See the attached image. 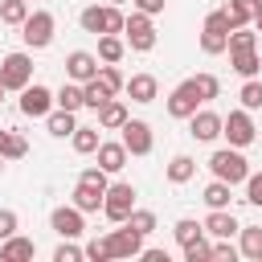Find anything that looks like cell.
Listing matches in <instances>:
<instances>
[{
    "mask_svg": "<svg viewBox=\"0 0 262 262\" xmlns=\"http://www.w3.org/2000/svg\"><path fill=\"white\" fill-rule=\"evenodd\" d=\"M209 172L233 188V184H246V176H250V164H246L242 147H217V151L209 156Z\"/></svg>",
    "mask_w": 262,
    "mask_h": 262,
    "instance_id": "cell-1",
    "label": "cell"
},
{
    "mask_svg": "<svg viewBox=\"0 0 262 262\" xmlns=\"http://www.w3.org/2000/svg\"><path fill=\"white\" fill-rule=\"evenodd\" d=\"M78 20H82V29H86V33L102 37V33H123V20H127V16L119 12V4H102V8H98V4H90V8H82V16H78Z\"/></svg>",
    "mask_w": 262,
    "mask_h": 262,
    "instance_id": "cell-2",
    "label": "cell"
},
{
    "mask_svg": "<svg viewBox=\"0 0 262 262\" xmlns=\"http://www.w3.org/2000/svg\"><path fill=\"white\" fill-rule=\"evenodd\" d=\"M131 209H135V188L123 184V180L119 184H106V192H102V217L115 221V225H123Z\"/></svg>",
    "mask_w": 262,
    "mask_h": 262,
    "instance_id": "cell-3",
    "label": "cell"
},
{
    "mask_svg": "<svg viewBox=\"0 0 262 262\" xmlns=\"http://www.w3.org/2000/svg\"><path fill=\"white\" fill-rule=\"evenodd\" d=\"M221 135L229 139V147H250V143L258 139V127H254L250 111L242 106V111H229V115L221 119Z\"/></svg>",
    "mask_w": 262,
    "mask_h": 262,
    "instance_id": "cell-4",
    "label": "cell"
},
{
    "mask_svg": "<svg viewBox=\"0 0 262 262\" xmlns=\"http://www.w3.org/2000/svg\"><path fill=\"white\" fill-rule=\"evenodd\" d=\"M123 33H127V45L135 49V53H147V49H156V25H151V16L147 12H131L127 20H123Z\"/></svg>",
    "mask_w": 262,
    "mask_h": 262,
    "instance_id": "cell-5",
    "label": "cell"
},
{
    "mask_svg": "<svg viewBox=\"0 0 262 262\" xmlns=\"http://www.w3.org/2000/svg\"><path fill=\"white\" fill-rule=\"evenodd\" d=\"M0 82L4 90H25L33 82V57L29 53H8L0 57Z\"/></svg>",
    "mask_w": 262,
    "mask_h": 262,
    "instance_id": "cell-6",
    "label": "cell"
},
{
    "mask_svg": "<svg viewBox=\"0 0 262 262\" xmlns=\"http://www.w3.org/2000/svg\"><path fill=\"white\" fill-rule=\"evenodd\" d=\"M53 12H29L25 20H20V37H25V45L29 49H45L49 41H53Z\"/></svg>",
    "mask_w": 262,
    "mask_h": 262,
    "instance_id": "cell-7",
    "label": "cell"
},
{
    "mask_svg": "<svg viewBox=\"0 0 262 262\" xmlns=\"http://www.w3.org/2000/svg\"><path fill=\"white\" fill-rule=\"evenodd\" d=\"M225 41H229V16H225V8H217V12H209V16H205L201 49L217 57V53H225Z\"/></svg>",
    "mask_w": 262,
    "mask_h": 262,
    "instance_id": "cell-8",
    "label": "cell"
},
{
    "mask_svg": "<svg viewBox=\"0 0 262 262\" xmlns=\"http://www.w3.org/2000/svg\"><path fill=\"white\" fill-rule=\"evenodd\" d=\"M106 250H111V258H135L139 250H143V233H135L127 221H123V229H111L106 237Z\"/></svg>",
    "mask_w": 262,
    "mask_h": 262,
    "instance_id": "cell-9",
    "label": "cell"
},
{
    "mask_svg": "<svg viewBox=\"0 0 262 262\" xmlns=\"http://www.w3.org/2000/svg\"><path fill=\"white\" fill-rule=\"evenodd\" d=\"M49 111H53V90L29 82V86L20 90V115H29V119H45Z\"/></svg>",
    "mask_w": 262,
    "mask_h": 262,
    "instance_id": "cell-10",
    "label": "cell"
},
{
    "mask_svg": "<svg viewBox=\"0 0 262 262\" xmlns=\"http://www.w3.org/2000/svg\"><path fill=\"white\" fill-rule=\"evenodd\" d=\"M119 131H123V147H127V156H147L151 143H156V139H151V127H147L143 119H127Z\"/></svg>",
    "mask_w": 262,
    "mask_h": 262,
    "instance_id": "cell-11",
    "label": "cell"
},
{
    "mask_svg": "<svg viewBox=\"0 0 262 262\" xmlns=\"http://www.w3.org/2000/svg\"><path fill=\"white\" fill-rule=\"evenodd\" d=\"M82 217H86L82 209L61 205V209H53V213H49V225H53V233H57V237H82V229H86V221H82Z\"/></svg>",
    "mask_w": 262,
    "mask_h": 262,
    "instance_id": "cell-12",
    "label": "cell"
},
{
    "mask_svg": "<svg viewBox=\"0 0 262 262\" xmlns=\"http://www.w3.org/2000/svg\"><path fill=\"white\" fill-rule=\"evenodd\" d=\"M196 102H201V94H196V86H192V78H188V82H180V86L168 94V115H172V119H188V115L196 111Z\"/></svg>",
    "mask_w": 262,
    "mask_h": 262,
    "instance_id": "cell-13",
    "label": "cell"
},
{
    "mask_svg": "<svg viewBox=\"0 0 262 262\" xmlns=\"http://www.w3.org/2000/svg\"><path fill=\"white\" fill-rule=\"evenodd\" d=\"M188 135L201 139V143H213L221 135V115L217 111H192L188 115Z\"/></svg>",
    "mask_w": 262,
    "mask_h": 262,
    "instance_id": "cell-14",
    "label": "cell"
},
{
    "mask_svg": "<svg viewBox=\"0 0 262 262\" xmlns=\"http://www.w3.org/2000/svg\"><path fill=\"white\" fill-rule=\"evenodd\" d=\"M66 74H70V82H90V78L98 74V57L86 53V49H74V53L66 57Z\"/></svg>",
    "mask_w": 262,
    "mask_h": 262,
    "instance_id": "cell-15",
    "label": "cell"
},
{
    "mask_svg": "<svg viewBox=\"0 0 262 262\" xmlns=\"http://www.w3.org/2000/svg\"><path fill=\"white\" fill-rule=\"evenodd\" d=\"M123 90L131 94V102H156V94H160L151 74H131V82H123Z\"/></svg>",
    "mask_w": 262,
    "mask_h": 262,
    "instance_id": "cell-16",
    "label": "cell"
},
{
    "mask_svg": "<svg viewBox=\"0 0 262 262\" xmlns=\"http://www.w3.org/2000/svg\"><path fill=\"white\" fill-rule=\"evenodd\" d=\"M98 168H102L106 176L127 168V147H123V139H119V143H98Z\"/></svg>",
    "mask_w": 262,
    "mask_h": 262,
    "instance_id": "cell-17",
    "label": "cell"
},
{
    "mask_svg": "<svg viewBox=\"0 0 262 262\" xmlns=\"http://www.w3.org/2000/svg\"><path fill=\"white\" fill-rule=\"evenodd\" d=\"M242 225H237V217L229 213V209H213L209 217H205V233H213V237H233Z\"/></svg>",
    "mask_w": 262,
    "mask_h": 262,
    "instance_id": "cell-18",
    "label": "cell"
},
{
    "mask_svg": "<svg viewBox=\"0 0 262 262\" xmlns=\"http://www.w3.org/2000/svg\"><path fill=\"white\" fill-rule=\"evenodd\" d=\"M33 254H37V242H29V237H16L12 233V237L0 242V258L4 262H29Z\"/></svg>",
    "mask_w": 262,
    "mask_h": 262,
    "instance_id": "cell-19",
    "label": "cell"
},
{
    "mask_svg": "<svg viewBox=\"0 0 262 262\" xmlns=\"http://www.w3.org/2000/svg\"><path fill=\"white\" fill-rule=\"evenodd\" d=\"M258 8H262V0H229V4H225L229 29H242V25H250V20L258 16Z\"/></svg>",
    "mask_w": 262,
    "mask_h": 262,
    "instance_id": "cell-20",
    "label": "cell"
},
{
    "mask_svg": "<svg viewBox=\"0 0 262 262\" xmlns=\"http://www.w3.org/2000/svg\"><path fill=\"white\" fill-rule=\"evenodd\" d=\"M127 123V106L119 102V98H106L102 106H98V127H106V131H119Z\"/></svg>",
    "mask_w": 262,
    "mask_h": 262,
    "instance_id": "cell-21",
    "label": "cell"
},
{
    "mask_svg": "<svg viewBox=\"0 0 262 262\" xmlns=\"http://www.w3.org/2000/svg\"><path fill=\"white\" fill-rule=\"evenodd\" d=\"M74 209H82V213H98V209H102V188L78 180V188H74Z\"/></svg>",
    "mask_w": 262,
    "mask_h": 262,
    "instance_id": "cell-22",
    "label": "cell"
},
{
    "mask_svg": "<svg viewBox=\"0 0 262 262\" xmlns=\"http://www.w3.org/2000/svg\"><path fill=\"white\" fill-rule=\"evenodd\" d=\"M237 233H242V246H237V254H242V258H254V262H262V225H242Z\"/></svg>",
    "mask_w": 262,
    "mask_h": 262,
    "instance_id": "cell-23",
    "label": "cell"
},
{
    "mask_svg": "<svg viewBox=\"0 0 262 262\" xmlns=\"http://www.w3.org/2000/svg\"><path fill=\"white\" fill-rule=\"evenodd\" d=\"M74 127H78V123H74V111H61V106H57V111H49V115H45V131H49V135H57V139L74 135Z\"/></svg>",
    "mask_w": 262,
    "mask_h": 262,
    "instance_id": "cell-24",
    "label": "cell"
},
{
    "mask_svg": "<svg viewBox=\"0 0 262 262\" xmlns=\"http://www.w3.org/2000/svg\"><path fill=\"white\" fill-rule=\"evenodd\" d=\"M229 66H233L242 78H254V74L262 70V57H258V49H237V53H229Z\"/></svg>",
    "mask_w": 262,
    "mask_h": 262,
    "instance_id": "cell-25",
    "label": "cell"
},
{
    "mask_svg": "<svg viewBox=\"0 0 262 262\" xmlns=\"http://www.w3.org/2000/svg\"><path fill=\"white\" fill-rule=\"evenodd\" d=\"M192 176H196V160L192 156H172L168 160V180L172 184H188Z\"/></svg>",
    "mask_w": 262,
    "mask_h": 262,
    "instance_id": "cell-26",
    "label": "cell"
},
{
    "mask_svg": "<svg viewBox=\"0 0 262 262\" xmlns=\"http://www.w3.org/2000/svg\"><path fill=\"white\" fill-rule=\"evenodd\" d=\"M123 53H127V41L119 33H102L98 37V57L102 61H123Z\"/></svg>",
    "mask_w": 262,
    "mask_h": 262,
    "instance_id": "cell-27",
    "label": "cell"
},
{
    "mask_svg": "<svg viewBox=\"0 0 262 262\" xmlns=\"http://www.w3.org/2000/svg\"><path fill=\"white\" fill-rule=\"evenodd\" d=\"M53 102H57L61 111H74V115H78V111L86 106V102H82V82H66V86L53 94Z\"/></svg>",
    "mask_w": 262,
    "mask_h": 262,
    "instance_id": "cell-28",
    "label": "cell"
},
{
    "mask_svg": "<svg viewBox=\"0 0 262 262\" xmlns=\"http://www.w3.org/2000/svg\"><path fill=\"white\" fill-rule=\"evenodd\" d=\"M74 151H82V156H90V151H98V127H74Z\"/></svg>",
    "mask_w": 262,
    "mask_h": 262,
    "instance_id": "cell-29",
    "label": "cell"
},
{
    "mask_svg": "<svg viewBox=\"0 0 262 262\" xmlns=\"http://www.w3.org/2000/svg\"><path fill=\"white\" fill-rule=\"evenodd\" d=\"M106 98H115V94H111V90H106V86H102L98 78L82 82V102H86V106H94V111H98V106H102Z\"/></svg>",
    "mask_w": 262,
    "mask_h": 262,
    "instance_id": "cell-30",
    "label": "cell"
},
{
    "mask_svg": "<svg viewBox=\"0 0 262 262\" xmlns=\"http://www.w3.org/2000/svg\"><path fill=\"white\" fill-rule=\"evenodd\" d=\"M205 205L209 209H229V184L213 176V184H205Z\"/></svg>",
    "mask_w": 262,
    "mask_h": 262,
    "instance_id": "cell-31",
    "label": "cell"
},
{
    "mask_svg": "<svg viewBox=\"0 0 262 262\" xmlns=\"http://www.w3.org/2000/svg\"><path fill=\"white\" fill-rule=\"evenodd\" d=\"M29 16V0H0V20L4 25H20Z\"/></svg>",
    "mask_w": 262,
    "mask_h": 262,
    "instance_id": "cell-32",
    "label": "cell"
},
{
    "mask_svg": "<svg viewBox=\"0 0 262 262\" xmlns=\"http://www.w3.org/2000/svg\"><path fill=\"white\" fill-rule=\"evenodd\" d=\"M254 45H258V33H250L246 25H242V29H229V41H225L229 53H237V49H254Z\"/></svg>",
    "mask_w": 262,
    "mask_h": 262,
    "instance_id": "cell-33",
    "label": "cell"
},
{
    "mask_svg": "<svg viewBox=\"0 0 262 262\" xmlns=\"http://www.w3.org/2000/svg\"><path fill=\"white\" fill-rule=\"evenodd\" d=\"M127 225H131L135 233L147 237V233L156 229V213H151V209H131V213H127Z\"/></svg>",
    "mask_w": 262,
    "mask_h": 262,
    "instance_id": "cell-34",
    "label": "cell"
},
{
    "mask_svg": "<svg viewBox=\"0 0 262 262\" xmlns=\"http://www.w3.org/2000/svg\"><path fill=\"white\" fill-rule=\"evenodd\" d=\"M172 233H176V242H180V246H188V242H196V237L205 233V225H196L192 217H180V221L172 225Z\"/></svg>",
    "mask_w": 262,
    "mask_h": 262,
    "instance_id": "cell-35",
    "label": "cell"
},
{
    "mask_svg": "<svg viewBox=\"0 0 262 262\" xmlns=\"http://www.w3.org/2000/svg\"><path fill=\"white\" fill-rule=\"evenodd\" d=\"M237 98H242L246 111H258V106H262V82H258V78H246V86H242Z\"/></svg>",
    "mask_w": 262,
    "mask_h": 262,
    "instance_id": "cell-36",
    "label": "cell"
},
{
    "mask_svg": "<svg viewBox=\"0 0 262 262\" xmlns=\"http://www.w3.org/2000/svg\"><path fill=\"white\" fill-rule=\"evenodd\" d=\"M94 78H98V82H102V86H106L111 94H119V90H123V74L115 70V61H106V66H98V74H94Z\"/></svg>",
    "mask_w": 262,
    "mask_h": 262,
    "instance_id": "cell-37",
    "label": "cell"
},
{
    "mask_svg": "<svg viewBox=\"0 0 262 262\" xmlns=\"http://www.w3.org/2000/svg\"><path fill=\"white\" fill-rule=\"evenodd\" d=\"M192 86H196L201 102H209V98H217V94H221V82H217L213 74H196V78H192Z\"/></svg>",
    "mask_w": 262,
    "mask_h": 262,
    "instance_id": "cell-38",
    "label": "cell"
},
{
    "mask_svg": "<svg viewBox=\"0 0 262 262\" xmlns=\"http://www.w3.org/2000/svg\"><path fill=\"white\" fill-rule=\"evenodd\" d=\"M209 258H213V246L205 237H196V242L184 246V262H209Z\"/></svg>",
    "mask_w": 262,
    "mask_h": 262,
    "instance_id": "cell-39",
    "label": "cell"
},
{
    "mask_svg": "<svg viewBox=\"0 0 262 262\" xmlns=\"http://www.w3.org/2000/svg\"><path fill=\"white\" fill-rule=\"evenodd\" d=\"M20 156H29V143H25V135H12V131H8V139H4V160H20Z\"/></svg>",
    "mask_w": 262,
    "mask_h": 262,
    "instance_id": "cell-40",
    "label": "cell"
},
{
    "mask_svg": "<svg viewBox=\"0 0 262 262\" xmlns=\"http://www.w3.org/2000/svg\"><path fill=\"white\" fill-rule=\"evenodd\" d=\"M78 258H86V254H82V250L74 246V237H66V242H61V246L53 250V262H78Z\"/></svg>",
    "mask_w": 262,
    "mask_h": 262,
    "instance_id": "cell-41",
    "label": "cell"
},
{
    "mask_svg": "<svg viewBox=\"0 0 262 262\" xmlns=\"http://www.w3.org/2000/svg\"><path fill=\"white\" fill-rule=\"evenodd\" d=\"M246 201L262 209V172H250L246 176Z\"/></svg>",
    "mask_w": 262,
    "mask_h": 262,
    "instance_id": "cell-42",
    "label": "cell"
},
{
    "mask_svg": "<svg viewBox=\"0 0 262 262\" xmlns=\"http://www.w3.org/2000/svg\"><path fill=\"white\" fill-rule=\"evenodd\" d=\"M78 180H86V184H94V188H102V192H106V172H102L98 164H94V168H82V176H78Z\"/></svg>",
    "mask_w": 262,
    "mask_h": 262,
    "instance_id": "cell-43",
    "label": "cell"
},
{
    "mask_svg": "<svg viewBox=\"0 0 262 262\" xmlns=\"http://www.w3.org/2000/svg\"><path fill=\"white\" fill-rule=\"evenodd\" d=\"M16 225H20V221H16V213H12V209H0V242H4V237H12V233H16Z\"/></svg>",
    "mask_w": 262,
    "mask_h": 262,
    "instance_id": "cell-44",
    "label": "cell"
},
{
    "mask_svg": "<svg viewBox=\"0 0 262 262\" xmlns=\"http://www.w3.org/2000/svg\"><path fill=\"white\" fill-rule=\"evenodd\" d=\"M82 254H86V258H94V262H106V258H111L106 242H98V237H94V242H86V250H82Z\"/></svg>",
    "mask_w": 262,
    "mask_h": 262,
    "instance_id": "cell-45",
    "label": "cell"
},
{
    "mask_svg": "<svg viewBox=\"0 0 262 262\" xmlns=\"http://www.w3.org/2000/svg\"><path fill=\"white\" fill-rule=\"evenodd\" d=\"M213 258H221V262L229 258V262H233V258H237V246H229V237H217V246H213Z\"/></svg>",
    "mask_w": 262,
    "mask_h": 262,
    "instance_id": "cell-46",
    "label": "cell"
},
{
    "mask_svg": "<svg viewBox=\"0 0 262 262\" xmlns=\"http://www.w3.org/2000/svg\"><path fill=\"white\" fill-rule=\"evenodd\" d=\"M135 8L147 12V16H160V12H164V0H135Z\"/></svg>",
    "mask_w": 262,
    "mask_h": 262,
    "instance_id": "cell-47",
    "label": "cell"
},
{
    "mask_svg": "<svg viewBox=\"0 0 262 262\" xmlns=\"http://www.w3.org/2000/svg\"><path fill=\"white\" fill-rule=\"evenodd\" d=\"M139 258H143V262H168L164 250H139Z\"/></svg>",
    "mask_w": 262,
    "mask_h": 262,
    "instance_id": "cell-48",
    "label": "cell"
},
{
    "mask_svg": "<svg viewBox=\"0 0 262 262\" xmlns=\"http://www.w3.org/2000/svg\"><path fill=\"white\" fill-rule=\"evenodd\" d=\"M254 29H258V33H262V8H258V16H254Z\"/></svg>",
    "mask_w": 262,
    "mask_h": 262,
    "instance_id": "cell-49",
    "label": "cell"
},
{
    "mask_svg": "<svg viewBox=\"0 0 262 262\" xmlns=\"http://www.w3.org/2000/svg\"><path fill=\"white\" fill-rule=\"evenodd\" d=\"M4 139H8V131H0V156H4Z\"/></svg>",
    "mask_w": 262,
    "mask_h": 262,
    "instance_id": "cell-50",
    "label": "cell"
},
{
    "mask_svg": "<svg viewBox=\"0 0 262 262\" xmlns=\"http://www.w3.org/2000/svg\"><path fill=\"white\" fill-rule=\"evenodd\" d=\"M4 94H8V90H4V82H0V102H4Z\"/></svg>",
    "mask_w": 262,
    "mask_h": 262,
    "instance_id": "cell-51",
    "label": "cell"
},
{
    "mask_svg": "<svg viewBox=\"0 0 262 262\" xmlns=\"http://www.w3.org/2000/svg\"><path fill=\"white\" fill-rule=\"evenodd\" d=\"M258 143H262V127H258Z\"/></svg>",
    "mask_w": 262,
    "mask_h": 262,
    "instance_id": "cell-52",
    "label": "cell"
},
{
    "mask_svg": "<svg viewBox=\"0 0 262 262\" xmlns=\"http://www.w3.org/2000/svg\"><path fill=\"white\" fill-rule=\"evenodd\" d=\"M0 168H4V156H0Z\"/></svg>",
    "mask_w": 262,
    "mask_h": 262,
    "instance_id": "cell-53",
    "label": "cell"
},
{
    "mask_svg": "<svg viewBox=\"0 0 262 262\" xmlns=\"http://www.w3.org/2000/svg\"><path fill=\"white\" fill-rule=\"evenodd\" d=\"M111 4H123V0H111Z\"/></svg>",
    "mask_w": 262,
    "mask_h": 262,
    "instance_id": "cell-54",
    "label": "cell"
}]
</instances>
